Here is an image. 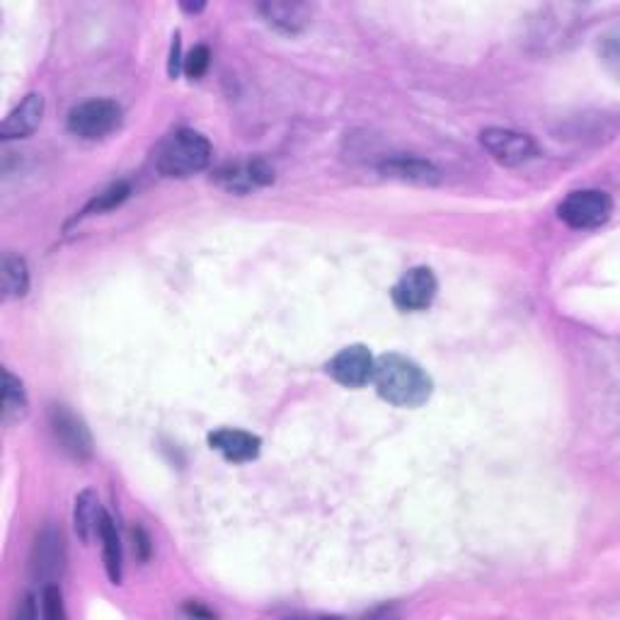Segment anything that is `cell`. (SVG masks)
<instances>
[{"instance_id": "cell-15", "label": "cell", "mask_w": 620, "mask_h": 620, "mask_svg": "<svg viewBox=\"0 0 620 620\" xmlns=\"http://www.w3.org/2000/svg\"><path fill=\"white\" fill-rule=\"evenodd\" d=\"M100 541L102 548H105V567L109 579L114 584L122 582V538L117 533V524L112 521V516L105 512L100 524Z\"/></svg>"}, {"instance_id": "cell-11", "label": "cell", "mask_w": 620, "mask_h": 620, "mask_svg": "<svg viewBox=\"0 0 620 620\" xmlns=\"http://www.w3.org/2000/svg\"><path fill=\"white\" fill-rule=\"evenodd\" d=\"M218 182L231 192H248L252 187H264L274 182V170L264 160H252L245 165H231L218 172Z\"/></svg>"}, {"instance_id": "cell-22", "label": "cell", "mask_w": 620, "mask_h": 620, "mask_svg": "<svg viewBox=\"0 0 620 620\" xmlns=\"http://www.w3.org/2000/svg\"><path fill=\"white\" fill-rule=\"evenodd\" d=\"M180 37H175V42H172V54H170V76L175 78L177 73H180Z\"/></svg>"}, {"instance_id": "cell-18", "label": "cell", "mask_w": 620, "mask_h": 620, "mask_svg": "<svg viewBox=\"0 0 620 620\" xmlns=\"http://www.w3.org/2000/svg\"><path fill=\"white\" fill-rule=\"evenodd\" d=\"M3 291L5 298H22L30 289V272H27V262L22 257L5 252L3 255Z\"/></svg>"}, {"instance_id": "cell-17", "label": "cell", "mask_w": 620, "mask_h": 620, "mask_svg": "<svg viewBox=\"0 0 620 620\" xmlns=\"http://www.w3.org/2000/svg\"><path fill=\"white\" fill-rule=\"evenodd\" d=\"M3 424L10 427V424L20 422L27 415V393L25 386H22L20 378L15 376L13 371L3 373Z\"/></svg>"}, {"instance_id": "cell-12", "label": "cell", "mask_w": 620, "mask_h": 620, "mask_svg": "<svg viewBox=\"0 0 620 620\" xmlns=\"http://www.w3.org/2000/svg\"><path fill=\"white\" fill-rule=\"evenodd\" d=\"M381 172L386 177H395V180L412 182V185H436L439 182V170L432 163L422 158H410V155L388 158L381 165Z\"/></svg>"}, {"instance_id": "cell-2", "label": "cell", "mask_w": 620, "mask_h": 620, "mask_svg": "<svg viewBox=\"0 0 620 620\" xmlns=\"http://www.w3.org/2000/svg\"><path fill=\"white\" fill-rule=\"evenodd\" d=\"M211 163V143L199 131L182 129L165 141L158 155V170L165 177H189Z\"/></svg>"}, {"instance_id": "cell-20", "label": "cell", "mask_w": 620, "mask_h": 620, "mask_svg": "<svg viewBox=\"0 0 620 620\" xmlns=\"http://www.w3.org/2000/svg\"><path fill=\"white\" fill-rule=\"evenodd\" d=\"M42 608H44V616H47L49 620H59L66 616V611H63L61 589L56 587V584H47V587H44Z\"/></svg>"}, {"instance_id": "cell-3", "label": "cell", "mask_w": 620, "mask_h": 620, "mask_svg": "<svg viewBox=\"0 0 620 620\" xmlns=\"http://www.w3.org/2000/svg\"><path fill=\"white\" fill-rule=\"evenodd\" d=\"M122 124V109L112 100H90L73 107L68 114V129L78 139L97 141L112 134Z\"/></svg>"}, {"instance_id": "cell-8", "label": "cell", "mask_w": 620, "mask_h": 620, "mask_svg": "<svg viewBox=\"0 0 620 620\" xmlns=\"http://www.w3.org/2000/svg\"><path fill=\"white\" fill-rule=\"evenodd\" d=\"M373 364L376 359L371 357L364 344H352V347H344L340 354H335V359L327 364V373L342 386L361 388L371 381Z\"/></svg>"}, {"instance_id": "cell-21", "label": "cell", "mask_w": 620, "mask_h": 620, "mask_svg": "<svg viewBox=\"0 0 620 620\" xmlns=\"http://www.w3.org/2000/svg\"><path fill=\"white\" fill-rule=\"evenodd\" d=\"M209 61H211V54L206 47H194L192 51L187 54L185 59V73L192 80L202 78L206 73V68H209Z\"/></svg>"}, {"instance_id": "cell-10", "label": "cell", "mask_w": 620, "mask_h": 620, "mask_svg": "<svg viewBox=\"0 0 620 620\" xmlns=\"http://www.w3.org/2000/svg\"><path fill=\"white\" fill-rule=\"evenodd\" d=\"M42 114L44 97L39 93H30L5 117L3 126H0V136H3L5 141L25 139V136H30L39 126V122H42Z\"/></svg>"}, {"instance_id": "cell-14", "label": "cell", "mask_w": 620, "mask_h": 620, "mask_svg": "<svg viewBox=\"0 0 620 620\" xmlns=\"http://www.w3.org/2000/svg\"><path fill=\"white\" fill-rule=\"evenodd\" d=\"M260 13L269 25L286 34H298L310 22V8L306 3H264L260 5Z\"/></svg>"}, {"instance_id": "cell-23", "label": "cell", "mask_w": 620, "mask_h": 620, "mask_svg": "<svg viewBox=\"0 0 620 620\" xmlns=\"http://www.w3.org/2000/svg\"><path fill=\"white\" fill-rule=\"evenodd\" d=\"M134 536H136V541H139V548H141V558L146 560L148 555H151V541H148V536L146 533L141 531V528H136L134 531Z\"/></svg>"}, {"instance_id": "cell-6", "label": "cell", "mask_w": 620, "mask_h": 620, "mask_svg": "<svg viewBox=\"0 0 620 620\" xmlns=\"http://www.w3.org/2000/svg\"><path fill=\"white\" fill-rule=\"evenodd\" d=\"M480 143L485 151L502 165H521L536 158L538 148L528 134L512 129H485L480 134Z\"/></svg>"}, {"instance_id": "cell-19", "label": "cell", "mask_w": 620, "mask_h": 620, "mask_svg": "<svg viewBox=\"0 0 620 620\" xmlns=\"http://www.w3.org/2000/svg\"><path fill=\"white\" fill-rule=\"evenodd\" d=\"M126 197H129V185H126V182H117V185L107 187L105 192L97 194L93 202H90V204L83 209V216L102 214V211L114 209V206L122 204Z\"/></svg>"}, {"instance_id": "cell-4", "label": "cell", "mask_w": 620, "mask_h": 620, "mask_svg": "<svg viewBox=\"0 0 620 620\" xmlns=\"http://www.w3.org/2000/svg\"><path fill=\"white\" fill-rule=\"evenodd\" d=\"M558 214L570 228L587 231V228L604 226L613 214V202L606 192H599V189H579L560 204Z\"/></svg>"}, {"instance_id": "cell-13", "label": "cell", "mask_w": 620, "mask_h": 620, "mask_svg": "<svg viewBox=\"0 0 620 620\" xmlns=\"http://www.w3.org/2000/svg\"><path fill=\"white\" fill-rule=\"evenodd\" d=\"M63 567V541L61 533L56 531H44L37 538L32 555V570L37 577L42 579H54L56 574H61Z\"/></svg>"}, {"instance_id": "cell-9", "label": "cell", "mask_w": 620, "mask_h": 620, "mask_svg": "<svg viewBox=\"0 0 620 620\" xmlns=\"http://www.w3.org/2000/svg\"><path fill=\"white\" fill-rule=\"evenodd\" d=\"M209 444L226 461L233 463H248L260 456V439L243 429H218L209 436Z\"/></svg>"}, {"instance_id": "cell-5", "label": "cell", "mask_w": 620, "mask_h": 620, "mask_svg": "<svg viewBox=\"0 0 620 620\" xmlns=\"http://www.w3.org/2000/svg\"><path fill=\"white\" fill-rule=\"evenodd\" d=\"M49 424L56 441H59V446L68 456L76 458V461L93 458V434H90L88 424H85L71 407L51 405Z\"/></svg>"}, {"instance_id": "cell-16", "label": "cell", "mask_w": 620, "mask_h": 620, "mask_svg": "<svg viewBox=\"0 0 620 620\" xmlns=\"http://www.w3.org/2000/svg\"><path fill=\"white\" fill-rule=\"evenodd\" d=\"M105 509L97 502L95 492L85 490L83 495L76 499V531L83 541H90L93 536H100V524Z\"/></svg>"}, {"instance_id": "cell-1", "label": "cell", "mask_w": 620, "mask_h": 620, "mask_svg": "<svg viewBox=\"0 0 620 620\" xmlns=\"http://www.w3.org/2000/svg\"><path fill=\"white\" fill-rule=\"evenodd\" d=\"M373 386L378 395L398 407H419L432 398V378L417 361L400 354H383L373 364Z\"/></svg>"}, {"instance_id": "cell-7", "label": "cell", "mask_w": 620, "mask_h": 620, "mask_svg": "<svg viewBox=\"0 0 620 620\" xmlns=\"http://www.w3.org/2000/svg\"><path fill=\"white\" fill-rule=\"evenodd\" d=\"M436 289L434 272L429 267H415L400 277L398 284L393 286V303L405 313H415V310H424L432 306Z\"/></svg>"}]
</instances>
